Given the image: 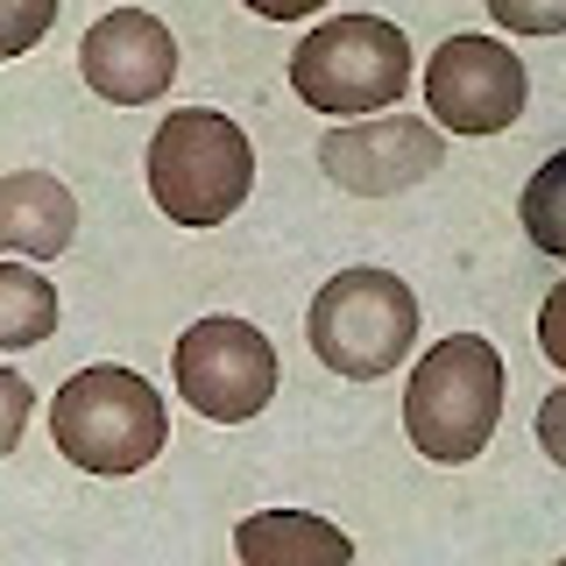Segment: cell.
<instances>
[{
	"mask_svg": "<svg viewBox=\"0 0 566 566\" xmlns=\"http://www.w3.org/2000/svg\"><path fill=\"white\" fill-rule=\"evenodd\" d=\"M503 389H510V368L495 354V340L447 333V340L418 354L411 382H403V432H411V447L424 460L468 468L503 424Z\"/></svg>",
	"mask_w": 566,
	"mask_h": 566,
	"instance_id": "obj_1",
	"label": "cell"
},
{
	"mask_svg": "<svg viewBox=\"0 0 566 566\" xmlns=\"http://www.w3.org/2000/svg\"><path fill=\"white\" fill-rule=\"evenodd\" d=\"M50 447L78 474H142L170 447V403L149 376L93 361L50 397Z\"/></svg>",
	"mask_w": 566,
	"mask_h": 566,
	"instance_id": "obj_2",
	"label": "cell"
},
{
	"mask_svg": "<svg viewBox=\"0 0 566 566\" xmlns=\"http://www.w3.org/2000/svg\"><path fill=\"white\" fill-rule=\"evenodd\" d=\"M255 191V149L220 106H177L149 135V199L170 227H227Z\"/></svg>",
	"mask_w": 566,
	"mask_h": 566,
	"instance_id": "obj_3",
	"label": "cell"
},
{
	"mask_svg": "<svg viewBox=\"0 0 566 566\" xmlns=\"http://www.w3.org/2000/svg\"><path fill=\"white\" fill-rule=\"evenodd\" d=\"M312 354L347 382H376L418 347V291L397 270H340L305 312Z\"/></svg>",
	"mask_w": 566,
	"mask_h": 566,
	"instance_id": "obj_4",
	"label": "cell"
},
{
	"mask_svg": "<svg viewBox=\"0 0 566 566\" xmlns=\"http://www.w3.org/2000/svg\"><path fill=\"white\" fill-rule=\"evenodd\" d=\"M411 85V43L382 14H340L318 22L305 43L291 50V93L312 114H382Z\"/></svg>",
	"mask_w": 566,
	"mask_h": 566,
	"instance_id": "obj_5",
	"label": "cell"
},
{
	"mask_svg": "<svg viewBox=\"0 0 566 566\" xmlns=\"http://www.w3.org/2000/svg\"><path fill=\"white\" fill-rule=\"evenodd\" d=\"M170 382H177V397H185L199 418L248 424V418L270 411V397H276V382H283V361H276V347H270V333H262V326L212 312V318H191V326L177 333Z\"/></svg>",
	"mask_w": 566,
	"mask_h": 566,
	"instance_id": "obj_6",
	"label": "cell"
},
{
	"mask_svg": "<svg viewBox=\"0 0 566 566\" xmlns=\"http://www.w3.org/2000/svg\"><path fill=\"white\" fill-rule=\"evenodd\" d=\"M524 57L495 35H447L424 64V114L447 135H503L524 114Z\"/></svg>",
	"mask_w": 566,
	"mask_h": 566,
	"instance_id": "obj_7",
	"label": "cell"
},
{
	"mask_svg": "<svg viewBox=\"0 0 566 566\" xmlns=\"http://www.w3.org/2000/svg\"><path fill=\"white\" fill-rule=\"evenodd\" d=\"M447 164V128L418 114H361L318 135V170L354 199H397Z\"/></svg>",
	"mask_w": 566,
	"mask_h": 566,
	"instance_id": "obj_8",
	"label": "cell"
},
{
	"mask_svg": "<svg viewBox=\"0 0 566 566\" xmlns=\"http://www.w3.org/2000/svg\"><path fill=\"white\" fill-rule=\"evenodd\" d=\"M78 71H85V85H93L99 99L149 106V99H164L170 78H177V35L156 22L149 8H114V14H99V22L85 29Z\"/></svg>",
	"mask_w": 566,
	"mask_h": 566,
	"instance_id": "obj_9",
	"label": "cell"
},
{
	"mask_svg": "<svg viewBox=\"0 0 566 566\" xmlns=\"http://www.w3.org/2000/svg\"><path fill=\"white\" fill-rule=\"evenodd\" d=\"M78 241V199L50 170H8L0 177V255L57 262Z\"/></svg>",
	"mask_w": 566,
	"mask_h": 566,
	"instance_id": "obj_10",
	"label": "cell"
},
{
	"mask_svg": "<svg viewBox=\"0 0 566 566\" xmlns=\"http://www.w3.org/2000/svg\"><path fill=\"white\" fill-rule=\"evenodd\" d=\"M234 559L241 566H347L354 538L312 510H255L234 524Z\"/></svg>",
	"mask_w": 566,
	"mask_h": 566,
	"instance_id": "obj_11",
	"label": "cell"
},
{
	"mask_svg": "<svg viewBox=\"0 0 566 566\" xmlns=\"http://www.w3.org/2000/svg\"><path fill=\"white\" fill-rule=\"evenodd\" d=\"M57 283L29 262H0V347H43L57 333Z\"/></svg>",
	"mask_w": 566,
	"mask_h": 566,
	"instance_id": "obj_12",
	"label": "cell"
},
{
	"mask_svg": "<svg viewBox=\"0 0 566 566\" xmlns=\"http://www.w3.org/2000/svg\"><path fill=\"white\" fill-rule=\"evenodd\" d=\"M517 212H524L531 248H538V255H559V262H566V149L538 164V177L524 185V206H517Z\"/></svg>",
	"mask_w": 566,
	"mask_h": 566,
	"instance_id": "obj_13",
	"label": "cell"
},
{
	"mask_svg": "<svg viewBox=\"0 0 566 566\" xmlns=\"http://www.w3.org/2000/svg\"><path fill=\"white\" fill-rule=\"evenodd\" d=\"M57 8L64 0H0V64L29 57V50L50 35V22H57Z\"/></svg>",
	"mask_w": 566,
	"mask_h": 566,
	"instance_id": "obj_14",
	"label": "cell"
},
{
	"mask_svg": "<svg viewBox=\"0 0 566 566\" xmlns=\"http://www.w3.org/2000/svg\"><path fill=\"white\" fill-rule=\"evenodd\" d=\"M510 35H566V0H489Z\"/></svg>",
	"mask_w": 566,
	"mask_h": 566,
	"instance_id": "obj_15",
	"label": "cell"
},
{
	"mask_svg": "<svg viewBox=\"0 0 566 566\" xmlns=\"http://www.w3.org/2000/svg\"><path fill=\"white\" fill-rule=\"evenodd\" d=\"M29 411H35V389H29V376L0 368V460H8L14 447H22V432H29Z\"/></svg>",
	"mask_w": 566,
	"mask_h": 566,
	"instance_id": "obj_16",
	"label": "cell"
},
{
	"mask_svg": "<svg viewBox=\"0 0 566 566\" xmlns=\"http://www.w3.org/2000/svg\"><path fill=\"white\" fill-rule=\"evenodd\" d=\"M538 354L566 376V283H553V297L538 305Z\"/></svg>",
	"mask_w": 566,
	"mask_h": 566,
	"instance_id": "obj_17",
	"label": "cell"
},
{
	"mask_svg": "<svg viewBox=\"0 0 566 566\" xmlns=\"http://www.w3.org/2000/svg\"><path fill=\"white\" fill-rule=\"evenodd\" d=\"M538 447H545V453H553L559 468H566V382H559L553 397L538 403Z\"/></svg>",
	"mask_w": 566,
	"mask_h": 566,
	"instance_id": "obj_18",
	"label": "cell"
},
{
	"mask_svg": "<svg viewBox=\"0 0 566 566\" xmlns=\"http://www.w3.org/2000/svg\"><path fill=\"white\" fill-rule=\"evenodd\" d=\"M318 8H326V0H248V14H262V22H305Z\"/></svg>",
	"mask_w": 566,
	"mask_h": 566,
	"instance_id": "obj_19",
	"label": "cell"
}]
</instances>
